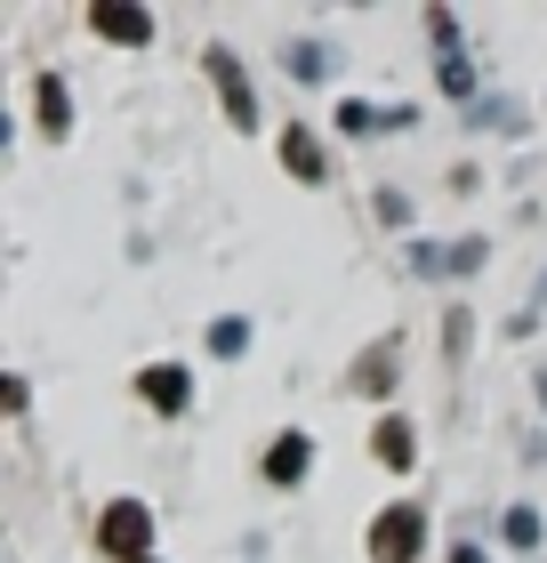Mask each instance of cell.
Instances as JSON below:
<instances>
[{
  "label": "cell",
  "mask_w": 547,
  "mask_h": 563,
  "mask_svg": "<svg viewBox=\"0 0 547 563\" xmlns=\"http://www.w3.org/2000/svg\"><path fill=\"white\" fill-rule=\"evenodd\" d=\"M201 73H210V81H218L226 130H242V137H258V121H266V113H258V89H250V73H242V57H233L226 41H210V48H201Z\"/></svg>",
  "instance_id": "cell-1"
},
{
  "label": "cell",
  "mask_w": 547,
  "mask_h": 563,
  "mask_svg": "<svg viewBox=\"0 0 547 563\" xmlns=\"http://www.w3.org/2000/svg\"><path fill=\"white\" fill-rule=\"evenodd\" d=\"M97 548L113 563H153V507L145 499H106L97 516Z\"/></svg>",
  "instance_id": "cell-2"
},
{
  "label": "cell",
  "mask_w": 547,
  "mask_h": 563,
  "mask_svg": "<svg viewBox=\"0 0 547 563\" xmlns=\"http://www.w3.org/2000/svg\"><path fill=\"white\" fill-rule=\"evenodd\" d=\"M362 548H371V563H419L427 555V507H411V499L403 507H379Z\"/></svg>",
  "instance_id": "cell-3"
},
{
  "label": "cell",
  "mask_w": 547,
  "mask_h": 563,
  "mask_svg": "<svg viewBox=\"0 0 547 563\" xmlns=\"http://www.w3.org/2000/svg\"><path fill=\"white\" fill-rule=\"evenodd\" d=\"M81 16L106 48H153V9H138V0H89Z\"/></svg>",
  "instance_id": "cell-4"
},
{
  "label": "cell",
  "mask_w": 547,
  "mask_h": 563,
  "mask_svg": "<svg viewBox=\"0 0 547 563\" xmlns=\"http://www.w3.org/2000/svg\"><path fill=\"white\" fill-rule=\"evenodd\" d=\"M282 73H291L298 89H322V81L347 73V48L322 41V33H298V41H282Z\"/></svg>",
  "instance_id": "cell-5"
},
{
  "label": "cell",
  "mask_w": 547,
  "mask_h": 563,
  "mask_svg": "<svg viewBox=\"0 0 547 563\" xmlns=\"http://www.w3.org/2000/svg\"><path fill=\"white\" fill-rule=\"evenodd\" d=\"M395 378H403V346H395V330H386V339H371V346L354 354L347 387H354L362 402H386V395H395Z\"/></svg>",
  "instance_id": "cell-6"
},
{
  "label": "cell",
  "mask_w": 547,
  "mask_h": 563,
  "mask_svg": "<svg viewBox=\"0 0 547 563\" xmlns=\"http://www.w3.org/2000/svg\"><path fill=\"white\" fill-rule=\"evenodd\" d=\"M306 467H315V434H306V427H282L274 443H266V459H258V475H266L274 492H298Z\"/></svg>",
  "instance_id": "cell-7"
},
{
  "label": "cell",
  "mask_w": 547,
  "mask_h": 563,
  "mask_svg": "<svg viewBox=\"0 0 547 563\" xmlns=\"http://www.w3.org/2000/svg\"><path fill=\"white\" fill-rule=\"evenodd\" d=\"M371 459H379L386 475H411V467H419V427H411L403 411L371 419Z\"/></svg>",
  "instance_id": "cell-8"
},
{
  "label": "cell",
  "mask_w": 547,
  "mask_h": 563,
  "mask_svg": "<svg viewBox=\"0 0 547 563\" xmlns=\"http://www.w3.org/2000/svg\"><path fill=\"white\" fill-rule=\"evenodd\" d=\"M138 402H153L162 419H177V411L194 402V371H186V363H145V371H138Z\"/></svg>",
  "instance_id": "cell-9"
},
{
  "label": "cell",
  "mask_w": 547,
  "mask_h": 563,
  "mask_svg": "<svg viewBox=\"0 0 547 563\" xmlns=\"http://www.w3.org/2000/svg\"><path fill=\"white\" fill-rule=\"evenodd\" d=\"M33 130L48 145L73 137V89H65V73H41V81H33Z\"/></svg>",
  "instance_id": "cell-10"
},
{
  "label": "cell",
  "mask_w": 547,
  "mask_h": 563,
  "mask_svg": "<svg viewBox=\"0 0 547 563\" xmlns=\"http://www.w3.org/2000/svg\"><path fill=\"white\" fill-rule=\"evenodd\" d=\"M282 169H291L298 186H330V153H322V137L306 130V121H291V130H282Z\"/></svg>",
  "instance_id": "cell-11"
},
{
  "label": "cell",
  "mask_w": 547,
  "mask_h": 563,
  "mask_svg": "<svg viewBox=\"0 0 547 563\" xmlns=\"http://www.w3.org/2000/svg\"><path fill=\"white\" fill-rule=\"evenodd\" d=\"M250 339H258V330H250V314H218L210 330H201V346H210L218 363H242V354H250Z\"/></svg>",
  "instance_id": "cell-12"
},
{
  "label": "cell",
  "mask_w": 547,
  "mask_h": 563,
  "mask_svg": "<svg viewBox=\"0 0 547 563\" xmlns=\"http://www.w3.org/2000/svg\"><path fill=\"white\" fill-rule=\"evenodd\" d=\"M491 266V234H459V242H442V274L451 282H475Z\"/></svg>",
  "instance_id": "cell-13"
},
{
  "label": "cell",
  "mask_w": 547,
  "mask_h": 563,
  "mask_svg": "<svg viewBox=\"0 0 547 563\" xmlns=\"http://www.w3.org/2000/svg\"><path fill=\"white\" fill-rule=\"evenodd\" d=\"M500 540H507L515 555H532V548L547 540V516H539V507H507V516H500Z\"/></svg>",
  "instance_id": "cell-14"
},
{
  "label": "cell",
  "mask_w": 547,
  "mask_h": 563,
  "mask_svg": "<svg viewBox=\"0 0 547 563\" xmlns=\"http://www.w3.org/2000/svg\"><path fill=\"white\" fill-rule=\"evenodd\" d=\"M435 81H442V97H459L467 113L483 106V97H475V65H467V57H442V65H435Z\"/></svg>",
  "instance_id": "cell-15"
},
{
  "label": "cell",
  "mask_w": 547,
  "mask_h": 563,
  "mask_svg": "<svg viewBox=\"0 0 547 563\" xmlns=\"http://www.w3.org/2000/svg\"><path fill=\"white\" fill-rule=\"evenodd\" d=\"M467 346H475V314H467V306H451V314H442V363H467Z\"/></svg>",
  "instance_id": "cell-16"
},
{
  "label": "cell",
  "mask_w": 547,
  "mask_h": 563,
  "mask_svg": "<svg viewBox=\"0 0 547 563\" xmlns=\"http://www.w3.org/2000/svg\"><path fill=\"white\" fill-rule=\"evenodd\" d=\"M467 121H475V130H515V137H524V106H515V97H483Z\"/></svg>",
  "instance_id": "cell-17"
},
{
  "label": "cell",
  "mask_w": 547,
  "mask_h": 563,
  "mask_svg": "<svg viewBox=\"0 0 547 563\" xmlns=\"http://www.w3.org/2000/svg\"><path fill=\"white\" fill-rule=\"evenodd\" d=\"M371 130H386V113L371 97H347V106H338V137H371Z\"/></svg>",
  "instance_id": "cell-18"
},
{
  "label": "cell",
  "mask_w": 547,
  "mask_h": 563,
  "mask_svg": "<svg viewBox=\"0 0 547 563\" xmlns=\"http://www.w3.org/2000/svg\"><path fill=\"white\" fill-rule=\"evenodd\" d=\"M419 16H427V41H435V65H442V57H459V41H467V33H459V16H451V9H419Z\"/></svg>",
  "instance_id": "cell-19"
},
{
  "label": "cell",
  "mask_w": 547,
  "mask_h": 563,
  "mask_svg": "<svg viewBox=\"0 0 547 563\" xmlns=\"http://www.w3.org/2000/svg\"><path fill=\"white\" fill-rule=\"evenodd\" d=\"M371 218H379V225H395V234H403V225H411V194L379 186V194H371Z\"/></svg>",
  "instance_id": "cell-20"
},
{
  "label": "cell",
  "mask_w": 547,
  "mask_h": 563,
  "mask_svg": "<svg viewBox=\"0 0 547 563\" xmlns=\"http://www.w3.org/2000/svg\"><path fill=\"white\" fill-rule=\"evenodd\" d=\"M0 411H33V378H24V371H9V378H0Z\"/></svg>",
  "instance_id": "cell-21"
},
{
  "label": "cell",
  "mask_w": 547,
  "mask_h": 563,
  "mask_svg": "<svg viewBox=\"0 0 547 563\" xmlns=\"http://www.w3.org/2000/svg\"><path fill=\"white\" fill-rule=\"evenodd\" d=\"M411 274L435 282V274H442V242H411Z\"/></svg>",
  "instance_id": "cell-22"
},
{
  "label": "cell",
  "mask_w": 547,
  "mask_h": 563,
  "mask_svg": "<svg viewBox=\"0 0 547 563\" xmlns=\"http://www.w3.org/2000/svg\"><path fill=\"white\" fill-rule=\"evenodd\" d=\"M532 395H539V419H547V363L532 371Z\"/></svg>",
  "instance_id": "cell-23"
},
{
  "label": "cell",
  "mask_w": 547,
  "mask_h": 563,
  "mask_svg": "<svg viewBox=\"0 0 547 563\" xmlns=\"http://www.w3.org/2000/svg\"><path fill=\"white\" fill-rule=\"evenodd\" d=\"M451 563H483V548H467V540H459V548H451Z\"/></svg>",
  "instance_id": "cell-24"
},
{
  "label": "cell",
  "mask_w": 547,
  "mask_h": 563,
  "mask_svg": "<svg viewBox=\"0 0 547 563\" xmlns=\"http://www.w3.org/2000/svg\"><path fill=\"white\" fill-rule=\"evenodd\" d=\"M539 306H547V274H539V298H532V314H539Z\"/></svg>",
  "instance_id": "cell-25"
}]
</instances>
